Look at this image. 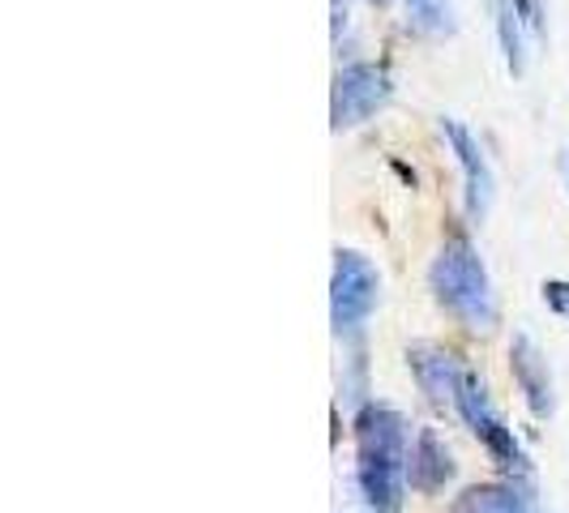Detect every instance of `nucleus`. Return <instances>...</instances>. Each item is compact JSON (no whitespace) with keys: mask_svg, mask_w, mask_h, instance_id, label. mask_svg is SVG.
Returning <instances> with one entry per match:
<instances>
[{"mask_svg":"<svg viewBox=\"0 0 569 513\" xmlns=\"http://www.w3.org/2000/svg\"><path fill=\"white\" fill-rule=\"evenodd\" d=\"M428 286H432V300L455 316L458 325H467L476 334L497 325V291H492L488 265L471 249V240L455 235L437 249L432 265H428Z\"/></svg>","mask_w":569,"mask_h":513,"instance_id":"nucleus-2","label":"nucleus"},{"mask_svg":"<svg viewBox=\"0 0 569 513\" xmlns=\"http://www.w3.org/2000/svg\"><path fill=\"white\" fill-rule=\"evenodd\" d=\"M411 9V22L425 30V34H455V4L450 0H402Z\"/></svg>","mask_w":569,"mask_h":513,"instance_id":"nucleus-12","label":"nucleus"},{"mask_svg":"<svg viewBox=\"0 0 569 513\" xmlns=\"http://www.w3.org/2000/svg\"><path fill=\"white\" fill-rule=\"evenodd\" d=\"M540 295H543V304H548V313H557L561 321H569V279H543Z\"/></svg>","mask_w":569,"mask_h":513,"instance_id":"nucleus-13","label":"nucleus"},{"mask_svg":"<svg viewBox=\"0 0 569 513\" xmlns=\"http://www.w3.org/2000/svg\"><path fill=\"white\" fill-rule=\"evenodd\" d=\"M369 4H377V9H386V4H390V0H369Z\"/></svg>","mask_w":569,"mask_h":513,"instance_id":"nucleus-16","label":"nucleus"},{"mask_svg":"<svg viewBox=\"0 0 569 513\" xmlns=\"http://www.w3.org/2000/svg\"><path fill=\"white\" fill-rule=\"evenodd\" d=\"M561 175H566V184H569V150H561Z\"/></svg>","mask_w":569,"mask_h":513,"instance_id":"nucleus-15","label":"nucleus"},{"mask_svg":"<svg viewBox=\"0 0 569 513\" xmlns=\"http://www.w3.org/2000/svg\"><path fill=\"white\" fill-rule=\"evenodd\" d=\"M407 369L416 376V385L425 390L432 402H450L455 406L458 381H462V364H458L455 351L437 346V342H411L407 346Z\"/></svg>","mask_w":569,"mask_h":513,"instance_id":"nucleus-8","label":"nucleus"},{"mask_svg":"<svg viewBox=\"0 0 569 513\" xmlns=\"http://www.w3.org/2000/svg\"><path fill=\"white\" fill-rule=\"evenodd\" d=\"M455 480V454L446 450V441L437 436V428H420L411 436V454H407V484L416 492H441Z\"/></svg>","mask_w":569,"mask_h":513,"instance_id":"nucleus-9","label":"nucleus"},{"mask_svg":"<svg viewBox=\"0 0 569 513\" xmlns=\"http://www.w3.org/2000/svg\"><path fill=\"white\" fill-rule=\"evenodd\" d=\"M510 372H513V385H518L522 399H527V411H531L536 420H552V411H557V385H552V372H548L543 351L527 339V334H513Z\"/></svg>","mask_w":569,"mask_h":513,"instance_id":"nucleus-7","label":"nucleus"},{"mask_svg":"<svg viewBox=\"0 0 569 513\" xmlns=\"http://www.w3.org/2000/svg\"><path fill=\"white\" fill-rule=\"evenodd\" d=\"M441 138L455 150L458 168H462V201H467V219L471 223H485L488 210H492V198H497V180H492V168H488L485 150L471 138V129L455 120V115H441Z\"/></svg>","mask_w":569,"mask_h":513,"instance_id":"nucleus-6","label":"nucleus"},{"mask_svg":"<svg viewBox=\"0 0 569 513\" xmlns=\"http://www.w3.org/2000/svg\"><path fill=\"white\" fill-rule=\"evenodd\" d=\"M455 411L462 415V424L480 436V445H485L488 457H492L501 471H510V475H531V457H527V450L518 445L513 428H506V420L492 411L485 381H480L471 369L462 372V381H458Z\"/></svg>","mask_w":569,"mask_h":513,"instance_id":"nucleus-3","label":"nucleus"},{"mask_svg":"<svg viewBox=\"0 0 569 513\" xmlns=\"http://www.w3.org/2000/svg\"><path fill=\"white\" fill-rule=\"evenodd\" d=\"M450 513H536V501L531 492L513 480H501V484H476L458 496Z\"/></svg>","mask_w":569,"mask_h":513,"instance_id":"nucleus-10","label":"nucleus"},{"mask_svg":"<svg viewBox=\"0 0 569 513\" xmlns=\"http://www.w3.org/2000/svg\"><path fill=\"white\" fill-rule=\"evenodd\" d=\"M492 13H497V43H501V57L513 78L527 73V27L513 9V0H492Z\"/></svg>","mask_w":569,"mask_h":513,"instance_id":"nucleus-11","label":"nucleus"},{"mask_svg":"<svg viewBox=\"0 0 569 513\" xmlns=\"http://www.w3.org/2000/svg\"><path fill=\"white\" fill-rule=\"evenodd\" d=\"M513 9H518V18H522V27L531 39H543L548 34V22H543V9L540 0H513Z\"/></svg>","mask_w":569,"mask_h":513,"instance_id":"nucleus-14","label":"nucleus"},{"mask_svg":"<svg viewBox=\"0 0 569 513\" xmlns=\"http://www.w3.org/2000/svg\"><path fill=\"white\" fill-rule=\"evenodd\" d=\"M395 94V82L381 64H369V60H351L335 73V94H330V124L335 133L342 129H356L365 124L369 115H377Z\"/></svg>","mask_w":569,"mask_h":513,"instance_id":"nucleus-5","label":"nucleus"},{"mask_svg":"<svg viewBox=\"0 0 569 513\" xmlns=\"http://www.w3.org/2000/svg\"><path fill=\"white\" fill-rule=\"evenodd\" d=\"M356 487L369 513H399L407 492V454L411 436L402 411L386 402H365L356 415Z\"/></svg>","mask_w":569,"mask_h":513,"instance_id":"nucleus-1","label":"nucleus"},{"mask_svg":"<svg viewBox=\"0 0 569 513\" xmlns=\"http://www.w3.org/2000/svg\"><path fill=\"white\" fill-rule=\"evenodd\" d=\"M381 300V274L365 253L339 249L335 253V279H330V321L339 334H356L372 316Z\"/></svg>","mask_w":569,"mask_h":513,"instance_id":"nucleus-4","label":"nucleus"}]
</instances>
